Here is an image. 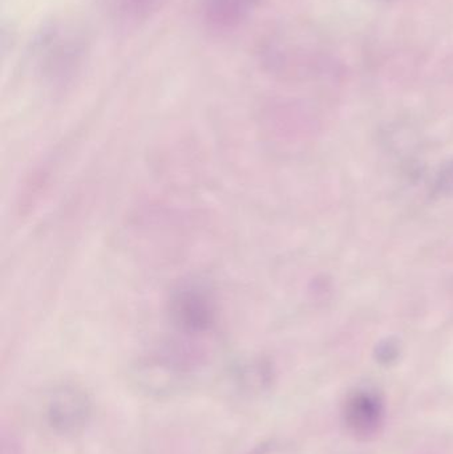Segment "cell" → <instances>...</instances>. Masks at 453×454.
<instances>
[{
	"label": "cell",
	"instance_id": "obj_3",
	"mask_svg": "<svg viewBox=\"0 0 453 454\" xmlns=\"http://www.w3.org/2000/svg\"><path fill=\"white\" fill-rule=\"evenodd\" d=\"M121 11H140L148 0H112Z\"/></svg>",
	"mask_w": 453,
	"mask_h": 454
},
{
	"label": "cell",
	"instance_id": "obj_2",
	"mask_svg": "<svg viewBox=\"0 0 453 454\" xmlns=\"http://www.w3.org/2000/svg\"><path fill=\"white\" fill-rule=\"evenodd\" d=\"M252 0H205L207 19L218 26L236 23L244 16Z\"/></svg>",
	"mask_w": 453,
	"mask_h": 454
},
{
	"label": "cell",
	"instance_id": "obj_4",
	"mask_svg": "<svg viewBox=\"0 0 453 454\" xmlns=\"http://www.w3.org/2000/svg\"><path fill=\"white\" fill-rule=\"evenodd\" d=\"M382 2H393V0H382Z\"/></svg>",
	"mask_w": 453,
	"mask_h": 454
},
{
	"label": "cell",
	"instance_id": "obj_1",
	"mask_svg": "<svg viewBox=\"0 0 453 454\" xmlns=\"http://www.w3.org/2000/svg\"><path fill=\"white\" fill-rule=\"evenodd\" d=\"M342 418L346 429L355 439H375L385 427V402L377 392L356 389L346 397Z\"/></svg>",
	"mask_w": 453,
	"mask_h": 454
}]
</instances>
